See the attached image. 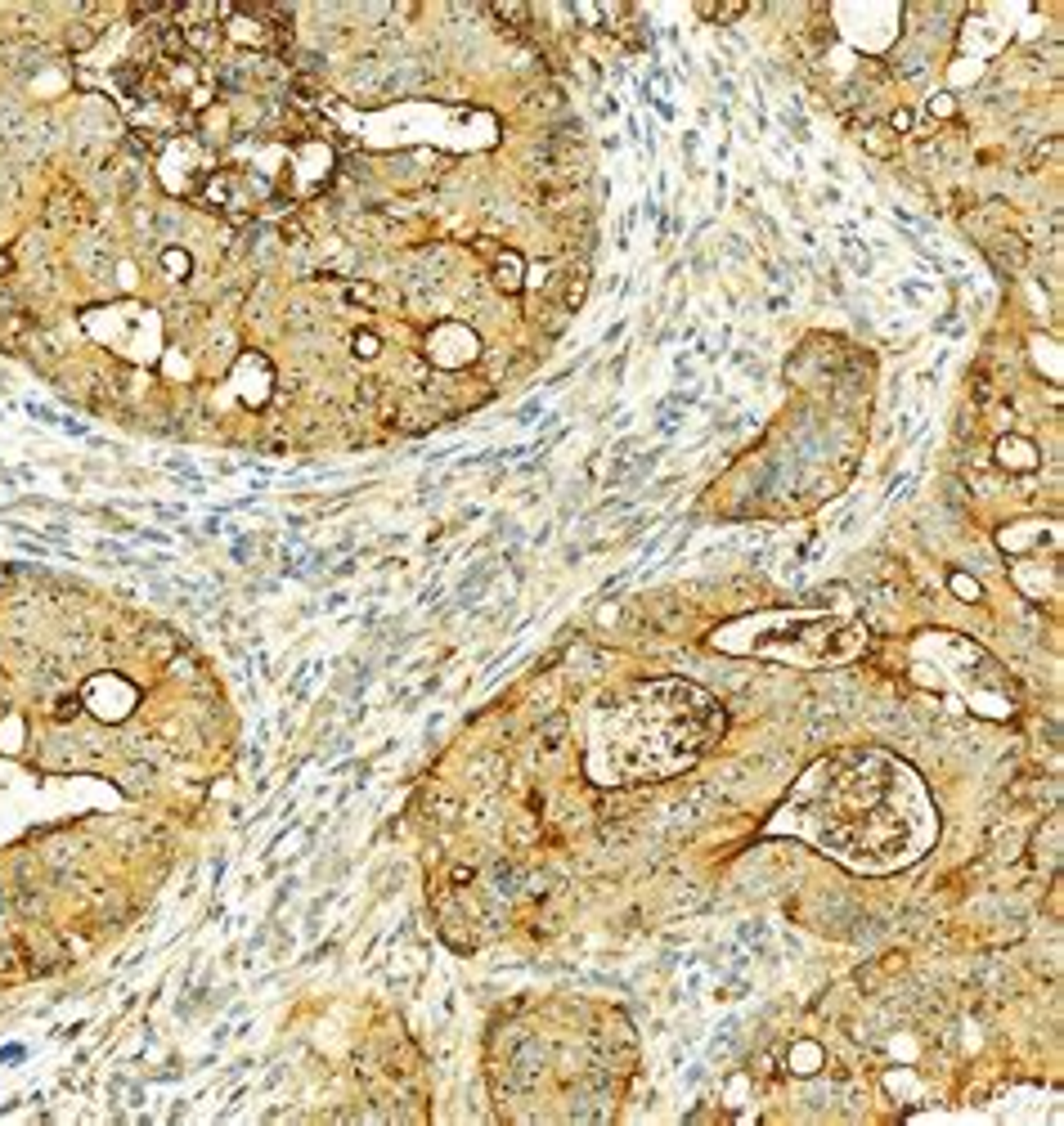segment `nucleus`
<instances>
[{
  "mask_svg": "<svg viewBox=\"0 0 1064 1126\" xmlns=\"http://www.w3.org/2000/svg\"><path fill=\"white\" fill-rule=\"evenodd\" d=\"M997 458H1002V463H1010V467H1019V471L1037 463V453H1033V444H1029V440H1002Z\"/></svg>",
  "mask_w": 1064,
  "mask_h": 1126,
  "instance_id": "6",
  "label": "nucleus"
},
{
  "mask_svg": "<svg viewBox=\"0 0 1064 1126\" xmlns=\"http://www.w3.org/2000/svg\"><path fill=\"white\" fill-rule=\"evenodd\" d=\"M930 113L948 117V113H952V95H939V99H930Z\"/></svg>",
  "mask_w": 1064,
  "mask_h": 1126,
  "instance_id": "11",
  "label": "nucleus"
},
{
  "mask_svg": "<svg viewBox=\"0 0 1064 1126\" xmlns=\"http://www.w3.org/2000/svg\"><path fill=\"white\" fill-rule=\"evenodd\" d=\"M166 270H171V274H185V270H189V256H185V252H166Z\"/></svg>",
  "mask_w": 1064,
  "mask_h": 1126,
  "instance_id": "9",
  "label": "nucleus"
},
{
  "mask_svg": "<svg viewBox=\"0 0 1064 1126\" xmlns=\"http://www.w3.org/2000/svg\"><path fill=\"white\" fill-rule=\"evenodd\" d=\"M495 279H499V287H503V292H516V287H522V260L503 252V256H499V270H495Z\"/></svg>",
  "mask_w": 1064,
  "mask_h": 1126,
  "instance_id": "7",
  "label": "nucleus"
},
{
  "mask_svg": "<svg viewBox=\"0 0 1064 1126\" xmlns=\"http://www.w3.org/2000/svg\"><path fill=\"white\" fill-rule=\"evenodd\" d=\"M723 731V710L687 683H652L616 700L593 723L589 772L606 785L633 777H665L700 758Z\"/></svg>",
  "mask_w": 1064,
  "mask_h": 1126,
  "instance_id": "2",
  "label": "nucleus"
},
{
  "mask_svg": "<svg viewBox=\"0 0 1064 1126\" xmlns=\"http://www.w3.org/2000/svg\"><path fill=\"white\" fill-rule=\"evenodd\" d=\"M432 355L440 364H463L467 355H472V333L467 328H440V337L432 342Z\"/></svg>",
  "mask_w": 1064,
  "mask_h": 1126,
  "instance_id": "5",
  "label": "nucleus"
},
{
  "mask_svg": "<svg viewBox=\"0 0 1064 1126\" xmlns=\"http://www.w3.org/2000/svg\"><path fill=\"white\" fill-rule=\"evenodd\" d=\"M773 826L804 835L858 871H889L925 848L934 821L903 763L880 750H845L799 781Z\"/></svg>",
  "mask_w": 1064,
  "mask_h": 1126,
  "instance_id": "1",
  "label": "nucleus"
},
{
  "mask_svg": "<svg viewBox=\"0 0 1064 1126\" xmlns=\"http://www.w3.org/2000/svg\"><path fill=\"white\" fill-rule=\"evenodd\" d=\"M23 951H28V965H32L36 974H50L55 965H63L59 938H55V934H45V929H36V934L23 938Z\"/></svg>",
  "mask_w": 1064,
  "mask_h": 1126,
  "instance_id": "4",
  "label": "nucleus"
},
{
  "mask_svg": "<svg viewBox=\"0 0 1064 1126\" xmlns=\"http://www.w3.org/2000/svg\"><path fill=\"white\" fill-rule=\"evenodd\" d=\"M952 588H957V593H962V597H979L975 579H962V574H957V579H952Z\"/></svg>",
  "mask_w": 1064,
  "mask_h": 1126,
  "instance_id": "10",
  "label": "nucleus"
},
{
  "mask_svg": "<svg viewBox=\"0 0 1064 1126\" xmlns=\"http://www.w3.org/2000/svg\"><path fill=\"white\" fill-rule=\"evenodd\" d=\"M562 731H566V718L562 714L548 718V723H543V745H557V741H562Z\"/></svg>",
  "mask_w": 1064,
  "mask_h": 1126,
  "instance_id": "8",
  "label": "nucleus"
},
{
  "mask_svg": "<svg viewBox=\"0 0 1064 1126\" xmlns=\"http://www.w3.org/2000/svg\"><path fill=\"white\" fill-rule=\"evenodd\" d=\"M867 642L862 624H840V620H799L782 624L773 633H755V642L736 651H759V656L777 660H799V664H826V660H849L858 656Z\"/></svg>",
  "mask_w": 1064,
  "mask_h": 1126,
  "instance_id": "3",
  "label": "nucleus"
},
{
  "mask_svg": "<svg viewBox=\"0 0 1064 1126\" xmlns=\"http://www.w3.org/2000/svg\"><path fill=\"white\" fill-rule=\"evenodd\" d=\"M355 350H364V355H373V350H378V342H373V337L364 333V342H355Z\"/></svg>",
  "mask_w": 1064,
  "mask_h": 1126,
  "instance_id": "13",
  "label": "nucleus"
},
{
  "mask_svg": "<svg viewBox=\"0 0 1064 1126\" xmlns=\"http://www.w3.org/2000/svg\"><path fill=\"white\" fill-rule=\"evenodd\" d=\"M907 126H912V113H903V108L889 113V130H907Z\"/></svg>",
  "mask_w": 1064,
  "mask_h": 1126,
  "instance_id": "12",
  "label": "nucleus"
}]
</instances>
